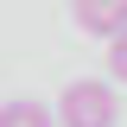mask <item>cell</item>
<instances>
[{
    "mask_svg": "<svg viewBox=\"0 0 127 127\" xmlns=\"http://www.w3.org/2000/svg\"><path fill=\"white\" fill-rule=\"evenodd\" d=\"M57 121L64 127H114L121 121V95L108 83H70L57 102Z\"/></svg>",
    "mask_w": 127,
    "mask_h": 127,
    "instance_id": "1",
    "label": "cell"
},
{
    "mask_svg": "<svg viewBox=\"0 0 127 127\" xmlns=\"http://www.w3.org/2000/svg\"><path fill=\"white\" fill-rule=\"evenodd\" d=\"M70 13H76V26L89 38H121L127 32V0H76Z\"/></svg>",
    "mask_w": 127,
    "mask_h": 127,
    "instance_id": "2",
    "label": "cell"
},
{
    "mask_svg": "<svg viewBox=\"0 0 127 127\" xmlns=\"http://www.w3.org/2000/svg\"><path fill=\"white\" fill-rule=\"evenodd\" d=\"M0 127H57V121H51L45 102H6L0 108Z\"/></svg>",
    "mask_w": 127,
    "mask_h": 127,
    "instance_id": "3",
    "label": "cell"
},
{
    "mask_svg": "<svg viewBox=\"0 0 127 127\" xmlns=\"http://www.w3.org/2000/svg\"><path fill=\"white\" fill-rule=\"evenodd\" d=\"M108 70L127 83V32H121V38H108Z\"/></svg>",
    "mask_w": 127,
    "mask_h": 127,
    "instance_id": "4",
    "label": "cell"
}]
</instances>
